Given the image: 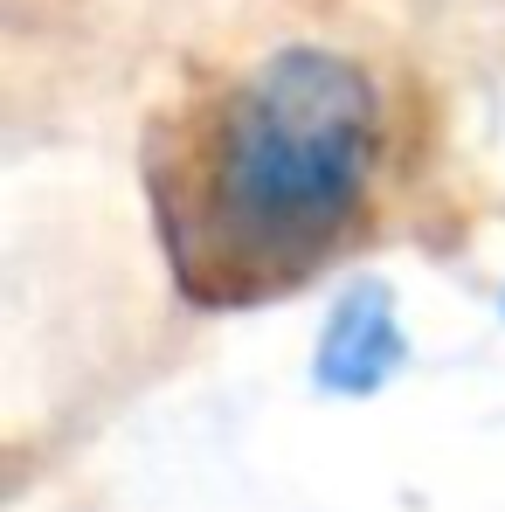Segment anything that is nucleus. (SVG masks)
I'll return each instance as SVG.
<instances>
[{
    "label": "nucleus",
    "mask_w": 505,
    "mask_h": 512,
    "mask_svg": "<svg viewBox=\"0 0 505 512\" xmlns=\"http://www.w3.org/2000/svg\"><path fill=\"white\" fill-rule=\"evenodd\" d=\"M388 180V97L339 49H270L153 125L146 187L187 305L305 291L367 229Z\"/></svg>",
    "instance_id": "1"
},
{
    "label": "nucleus",
    "mask_w": 505,
    "mask_h": 512,
    "mask_svg": "<svg viewBox=\"0 0 505 512\" xmlns=\"http://www.w3.org/2000/svg\"><path fill=\"white\" fill-rule=\"evenodd\" d=\"M409 367V326H402V298L381 284V277H360L346 284L319 326V346H312V381L319 395H381L395 374Z\"/></svg>",
    "instance_id": "2"
}]
</instances>
